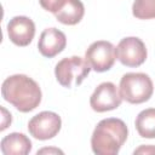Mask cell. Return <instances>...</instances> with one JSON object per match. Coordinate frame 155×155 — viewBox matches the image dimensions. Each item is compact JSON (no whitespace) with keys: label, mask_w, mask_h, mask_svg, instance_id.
I'll return each instance as SVG.
<instances>
[{"label":"cell","mask_w":155,"mask_h":155,"mask_svg":"<svg viewBox=\"0 0 155 155\" xmlns=\"http://www.w3.org/2000/svg\"><path fill=\"white\" fill-rule=\"evenodd\" d=\"M2 98L22 113H29L39 107L42 93L39 84L24 74L6 78L1 85Z\"/></svg>","instance_id":"obj_1"},{"label":"cell","mask_w":155,"mask_h":155,"mask_svg":"<svg viewBox=\"0 0 155 155\" xmlns=\"http://www.w3.org/2000/svg\"><path fill=\"white\" fill-rule=\"evenodd\" d=\"M128 136V128L121 119L101 120L91 137L92 151L97 155H116Z\"/></svg>","instance_id":"obj_2"},{"label":"cell","mask_w":155,"mask_h":155,"mask_svg":"<svg viewBox=\"0 0 155 155\" xmlns=\"http://www.w3.org/2000/svg\"><path fill=\"white\" fill-rule=\"evenodd\" d=\"M120 94L131 104H140L150 99L154 85L144 73H126L120 80Z\"/></svg>","instance_id":"obj_3"},{"label":"cell","mask_w":155,"mask_h":155,"mask_svg":"<svg viewBox=\"0 0 155 155\" xmlns=\"http://www.w3.org/2000/svg\"><path fill=\"white\" fill-rule=\"evenodd\" d=\"M91 69L92 68L86 61V58L71 56L61 59L56 64L54 75L57 81L63 87L71 88L74 86H79L88 75Z\"/></svg>","instance_id":"obj_4"},{"label":"cell","mask_w":155,"mask_h":155,"mask_svg":"<svg viewBox=\"0 0 155 155\" xmlns=\"http://www.w3.org/2000/svg\"><path fill=\"white\" fill-rule=\"evenodd\" d=\"M117 57L116 47L107 40H98L92 42L85 52V58L91 68L97 73L109 70Z\"/></svg>","instance_id":"obj_5"},{"label":"cell","mask_w":155,"mask_h":155,"mask_svg":"<svg viewBox=\"0 0 155 155\" xmlns=\"http://www.w3.org/2000/svg\"><path fill=\"white\" fill-rule=\"evenodd\" d=\"M61 126V116L53 111L45 110L34 115L29 120L28 131L34 138L39 140H47L58 134Z\"/></svg>","instance_id":"obj_6"},{"label":"cell","mask_w":155,"mask_h":155,"mask_svg":"<svg viewBox=\"0 0 155 155\" xmlns=\"http://www.w3.org/2000/svg\"><path fill=\"white\" fill-rule=\"evenodd\" d=\"M117 59L126 67H139L142 65L148 56L145 44L137 36L124 38L116 47Z\"/></svg>","instance_id":"obj_7"},{"label":"cell","mask_w":155,"mask_h":155,"mask_svg":"<svg viewBox=\"0 0 155 155\" xmlns=\"http://www.w3.org/2000/svg\"><path fill=\"white\" fill-rule=\"evenodd\" d=\"M122 97L120 91L117 90L116 85L110 81L99 84L90 97V105L97 113L114 110L120 107Z\"/></svg>","instance_id":"obj_8"},{"label":"cell","mask_w":155,"mask_h":155,"mask_svg":"<svg viewBox=\"0 0 155 155\" xmlns=\"http://www.w3.org/2000/svg\"><path fill=\"white\" fill-rule=\"evenodd\" d=\"M7 35L17 46H28L35 35L34 22L25 16H16L7 23Z\"/></svg>","instance_id":"obj_9"},{"label":"cell","mask_w":155,"mask_h":155,"mask_svg":"<svg viewBox=\"0 0 155 155\" xmlns=\"http://www.w3.org/2000/svg\"><path fill=\"white\" fill-rule=\"evenodd\" d=\"M65 45L67 36L63 31L57 28H47L40 34L38 48L44 57L52 58L61 53L65 48Z\"/></svg>","instance_id":"obj_10"},{"label":"cell","mask_w":155,"mask_h":155,"mask_svg":"<svg viewBox=\"0 0 155 155\" xmlns=\"http://www.w3.org/2000/svg\"><path fill=\"white\" fill-rule=\"evenodd\" d=\"M0 147L4 155H27L31 150V142L24 133L12 132L1 139Z\"/></svg>","instance_id":"obj_11"},{"label":"cell","mask_w":155,"mask_h":155,"mask_svg":"<svg viewBox=\"0 0 155 155\" xmlns=\"http://www.w3.org/2000/svg\"><path fill=\"white\" fill-rule=\"evenodd\" d=\"M85 15V6L80 0H65L59 10L54 13L58 22L65 25L78 24Z\"/></svg>","instance_id":"obj_12"},{"label":"cell","mask_w":155,"mask_h":155,"mask_svg":"<svg viewBox=\"0 0 155 155\" xmlns=\"http://www.w3.org/2000/svg\"><path fill=\"white\" fill-rule=\"evenodd\" d=\"M136 130L143 138H155V108L142 110L136 117Z\"/></svg>","instance_id":"obj_13"},{"label":"cell","mask_w":155,"mask_h":155,"mask_svg":"<svg viewBox=\"0 0 155 155\" xmlns=\"http://www.w3.org/2000/svg\"><path fill=\"white\" fill-rule=\"evenodd\" d=\"M132 13L138 19L155 18V0H134Z\"/></svg>","instance_id":"obj_14"},{"label":"cell","mask_w":155,"mask_h":155,"mask_svg":"<svg viewBox=\"0 0 155 155\" xmlns=\"http://www.w3.org/2000/svg\"><path fill=\"white\" fill-rule=\"evenodd\" d=\"M65 0H39L41 7L48 12H52L53 15L59 10V7L64 4Z\"/></svg>","instance_id":"obj_15"},{"label":"cell","mask_w":155,"mask_h":155,"mask_svg":"<svg viewBox=\"0 0 155 155\" xmlns=\"http://www.w3.org/2000/svg\"><path fill=\"white\" fill-rule=\"evenodd\" d=\"M134 154H155L154 145H142L134 150Z\"/></svg>","instance_id":"obj_16"},{"label":"cell","mask_w":155,"mask_h":155,"mask_svg":"<svg viewBox=\"0 0 155 155\" xmlns=\"http://www.w3.org/2000/svg\"><path fill=\"white\" fill-rule=\"evenodd\" d=\"M44 153H54V154H63V151L62 150H59V149H48V148H44V149H41V150H38V154H44Z\"/></svg>","instance_id":"obj_17"}]
</instances>
